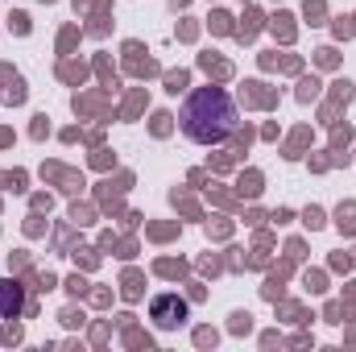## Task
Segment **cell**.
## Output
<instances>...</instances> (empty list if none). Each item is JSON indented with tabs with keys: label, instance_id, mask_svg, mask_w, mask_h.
<instances>
[{
	"label": "cell",
	"instance_id": "6da1fadb",
	"mask_svg": "<svg viewBox=\"0 0 356 352\" xmlns=\"http://www.w3.org/2000/svg\"><path fill=\"white\" fill-rule=\"evenodd\" d=\"M182 133L195 145H220L236 133V104L224 88H195L182 104Z\"/></svg>",
	"mask_w": 356,
	"mask_h": 352
},
{
	"label": "cell",
	"instance_id": "7a4b0ae2",
	"mask_svg": "<svg viewBox=\"0 0 356 352\" xmlns=\"http://www.w3.org/2000/svg\"><path fill=\"white\" fill-rule=\"evenodd\" d=\"M186 319V303L178 294H158L154 298V323L158 328H178Z\"/></svg>",
	"mask_w": 356,
	"mask_h": 352
},
{
	"label": "cell",
	"instance_id": "3957f363",
	"mask_svg": "<svg viewBox=\"0 0 356 352\" xmlns=\"http://www.w3.org/2000/svg\"><path fill=\"white\" fill-rule=\"evenodd\" d=\"M21 307H25V286L13 282V278H4L0 282V315L13 319V315H21Z\"/></svg>",
	"mask_w": 356,
	"mask_h": 352
}]
</instances>
